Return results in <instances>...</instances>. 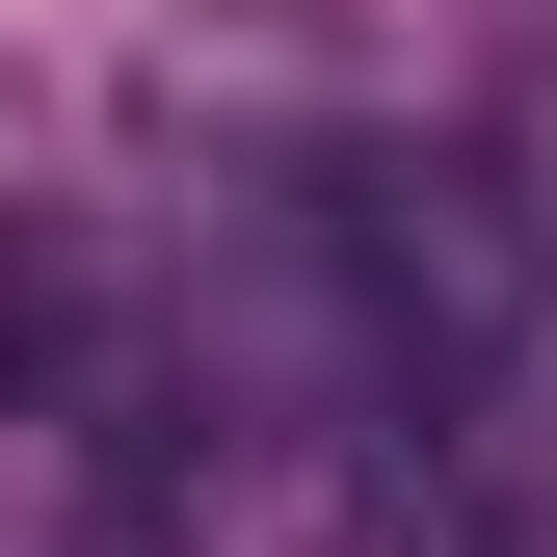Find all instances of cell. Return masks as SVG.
<instances>
[{"mask_svg": "<svg viewBox=\"0 0 557 557\" xmlns=\"http://www.w3.org/2000/svg\"><path fill=\"white\" fill-rule=\"evenodd\" d=\"M81 557H478V505H451L398 425H345V398L213 372V398L81 505Z\"/></svg>", "mask_w": 557, "mask_h": 557, "instance_id": "cell-1", "label": "cell"}, {"mask_svg": "<svg viewBox=\"0 0 557 557\" xmlns=\"http://www.w3.org/2000/svg\"><path fill=\"white\" fill-rule=\"evenodd\" d=\"M531 239H557V81H531Z\"/></svg>", "mask_w": 557, "mask_h": 557, "instance_id": "cell-2", "label": "cell"}]
</instances>
